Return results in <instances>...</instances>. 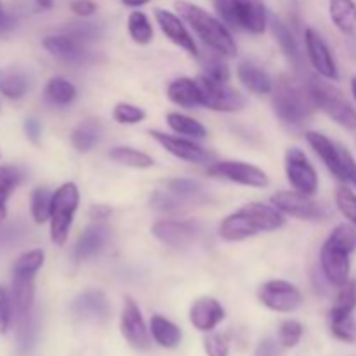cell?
<instances>
[{
    "instance_id": "1",
    "label": "cell",
    "mask_w": 356,
    "mask_h": 356,
    "mask_svg": "<svg viewBox=\"0 0 356 356\" xmlns=\"http://www.w3.org/2000/svg\"><path fill=\"white\" fill-rule=\"evenodd\" d=\"M284 225L285 218L277 207L252 202L226 216L219 225V235L228 242H242L259 233L275 232Z\"/></svg>"
},
{
    "instance_id": "2",
    "label": "cell",
    "mask_w": 356,
    "mask_h": 356,
    "mask_svg": "<svg viewBox=\"0 0 356 356\" xmlns=\"http://www.w3.org/2000/svg\"><path fill=\"white\" fill-rule=\"evenodd\" d=\"M356 250V226L337 225L320 250V266L330 285L341 289L350 282L351 254Z\"/></svg>"
},
{
    "instance_id": "3",
    "label": "cell",
    "mask_w": 356,
    "mask_h": 356,
    "mask_svg": "<svg viewBox=\"0 0 356 356\" xmlns=\"http://www.w3.org/2000/svg\"><path fill=\"white\" fill-rule=\"evenodd\" d=\"M174 7H176L177 14L183 17V21L190 24L191 30L212 51L219 52L222 56H228V58L236 56L235 40H233L232 33H229L228 28L225 26L221 19L209 14L207 10L202 9L197 3L186 2V0H177Z\"/></svg>"
},
{
    "instance_id": "4",
    "label": "cell",
    "mask_w": 356,
    "mask_h": 356,
    "mask_svg": "<svg viewBox=\"0 0 356 356\" xmlns=\"http://www.w3.org/2000/svg\"><path fill=\"white\" fill-rule=\"evenodd\" d=\"M273 92L275 113L280 120L291 125H301L308 120L316 110L308 87H302L294 79L282 75L277 80V87Z\"/></svg>"
},
{
    "instance_id": "5",
    "label": "cell",
    "mask_w": 356,
    "mask_h": 356,
    "mask_svg": "<svg viewBox=\"0 0 356 356\" xmlns=\"http://www.w3.org/2000/svg\"><path fill=\"white\" fill-rule=\"evenodd\" d=\"M306 87L316 110H322L323 113L329 115L341 127L356 131V110L339 89L320 79H309Z\"/></svg>"
},
{
    "instance_id": "6",
    "label": "cell",
    "mask_w": 356,
    "mask_h": 356,
    "mask_svg": "<svg viewBox=\"0 0 356 356\" xmlns=\"http://www.w3.org/2000/svg\"><path fill=\"white\" fill-rule=\"evenodd\" d=\"M80 193L75 183H65L52 193L51 204V240L56 245H65L68 240L73 218L79 209Z\"/></svg>"
},
{
    "instance_id": "7",
    "label": "cell",
    "mask_w": 356,
    "mask_h": 356,
    "mask_svg": "<svg viewBox=\"0 0 356 356\" xmlns=\"http://www.w3.org/2000/svg\"><path fill=\"white\" fill-rule=\"evenodd\" d=\"M197 83L200 87L202 106L209 108V110L233 113L245 106V97L226 82H218V80L202 75L197 79Z\"/></svg>"
},
{
    "instance_id": "8",
    "label": "cell",
    "mask_w": 356,
    "mask_h": 356,
    "mask_svg": "<svg viewBox=\"0 0 356 356\" xmlns=\"http://www.w3.org/2000/svg\"><path fill=\"white\" fill-rule=\"evenodd\" d=\"M285 174L296 191L313 197L318 190V174L306 153L299 148H289L285 153Z\"/></svg>"
},
{
    "instance_id": "9",
    "label": "cell",
    "mask_w": 356,
    "mask_h": 356,
    "mask_svg": "<svg viewBox=\"0 0 356 356\" xmlns=\"http://www.w3.org/2000/svg\"><path fill=\"white\" fill-rule=\"evenodd\" d=\"M207 174L219 179L232 181V183L242 184V186L250 188H266L270 179L266 172L259 167L250 165L245 162H236V160H222V162H214L207 169Z\"/></svg>"
},
{
    "instance_id": "10",
    "label": "cell",
    "mask_w": 356,
    "mask_h": 356,
    "mask_svg": "<svg viewBox=\"0 0 356 356\" xmlns=\"http://www.w3.org/2000/svg\"><path fill=\"white\" fill-rule=\"evenodd\" d=\"M257 298L271 312L291 313L302 305V294L294 284L285 280H270L257 291Z\"/></svg>"
},
{
    "instance_id": "11",
    "label": "cell",
    "mask_w": 356,
    "mask_h": 356,
    "mask_svg": "<svg viewBox=\"0 0 356 356\" xmlns=\"http://www.w3.org/2000/svg\"><path fill=\"white\" fill-rule=\"evenodd\" d=\"M271 205L277 207L282 214L292 216L298 219H323L327 216V211L313 202L308 195H302L299 191H278L271 197Z\"/></svg>"
},
{
    "instance_id": "12",
    "label": "cell",
    "mask_w": 356,
    "mask_h": 356,
    "mask_svg": "<svg viewBox=\"0 0 356 356\" xmlns=\"http://www.w3.org/2000/svg\"><path fill=\"white\" fill-rule=\"evenodd\" d=\"M232 26L242 28L254 35L264 33L268 24V10L264 0H229Z\"/></svg>"
},
{
    "instance_id": "13",
    "label": "cell",
    "mask_w": 356,
    "mask_h": 356,
    "mask_svg": "<svg viewBox=\"0 0 356 356\" xmlns=\"http://www.w3.org/2000/svg\"><path fill=\"white\" fill-rule=\"evenodd\" d=\"M153 236L169 247H186L197 242L202 226L197 221H159L152 228Z\"/></svg>"
},
{
    "instance_id": "14",
    "label": "cell",
    "mask_w": 356,
    "mask_h": 356,
    "mask_svg": "<svg viewBox=\"0 0 356 356\" xmlns=\"http://www.w3.org/2000/svg\"><path fill=\"white\" fill-rule=\"evenodd\" d=\"M149 136H152L160 146H163L170 155H174L179 160H184V162L211 163L212 165V162L216 160L214 153L207 152V149L195 145V143L188 141V139H181V138H176V136L163 134V132L160 131H149Z\"/></svg>"
},
{
    "instance_id": "15",
    "label": "cell",
    "mask_w": 356,
    "mask_h": 356,
    "mask_svg": "<svg viewBox=\"0 0 356 356\" xmlns=\"http://www.w3.org/2000/svg\"><path fill=\"white\" fill-rule=\"evenodd\" d=\"M120 330L127 343L136 350H148L149 348V334L146 329L145 318H143L138 302L132 298H125L124 312H122L120 318Z\"/></svg>"
},
{
    "instance_id": "16",
    "label": "cell",
    "mask_w": 356,
    "mask_h": 356,
    "mask_svg": "<svg viewBox=\"0 0 356 356\" xmlns=\"http://www.w3.org/2000/svg\"><path fill=\"white\" fill-rule=\"evenodd\" d=\"M305 44L309 63H312L313 68H315L323 79L337 80L339 73H337L336 61H334L332 52H330L329 45L323 40L322 35L316 30H313V28H308V30L305 31Z\"/></svg>"
},
{
    "instance_id": "17",
    "label": "cell",
    "mask_w": 356,
    "mask_h": 356,
    "mask_svg": "<svg viewBox=\"0 0 356 356\" xmlns=\"http://www.w3.org/2000/svg\"><path fill=\"white\" fill-rule=\"evenodd\" d=\"M42 44L54 58L70 63V65H83L90 58L89 51L83 47V42L70 33L49 35L42 40Z\"/></svg>"
},
{
    "instance_id": "18",
    "label": "cell",
    "mask_w": 356,
    "mask_h": 356,
    "mask_svg": "<svg viewBox=\"0 0 356 356\" xmlns=\"http://www.w3.org/2000/svg\"><path fill=\"white\" fill-rule=\"evenodd\" d=\"M155 19H156V23H159L160 30L163 31V35H165V37L169 38L172 44L179 45L181 49H184V51L190 52V54L198 56L197 44H195L193 37H191V33L188 31V28L184 26L183 17L177 16V14H174L172 10L160 9V7H156Z\"/></svg>"
},
{
    "instance_id": "19",
    "label": "cell",
    "mask_w": 356,
    "mask_h": 356,
    "mask_svg": "<svg viewBox=\"0 0 356 356\" xmlns=\"http://www.w3.org/2000/svg\"><path fill=\"white\" fill-rule=\"evenodd\" d=\"M306 141L313 148V152L322 159L327 169L334 174L339 181L344 183V163H343V146H337L336 143L330 141L327 136L320 132H306Z\"/></svg>"
},
{
    "instance_id": "20",
    "label": "cell",
    "mask_w": 356,
    "mask_h": 356,
    "mask_svg": "<svg viewBox=\"0 0 356 356\" xmlns=\"http://www.w3.org/2000/svg\"><path fill=\"white\" fill-rule=\"evenodd\" d=\"M73 313L82 320L106 322L110 316V305L101 291H86L73 301Z\"/></svg>"
},
{
    "instance_id": "21",
    "label": "cell",
    "mask_w": 356,
    "mask_h": 356,
    "mask_svg": "<svg viewBox=\"0 0 356 356\" xmlns=\"http://www.w3.org/2000/svg\"><path fill=\"white\" fill-rule=\"evenodd\" d=\"M222 318H225V309L214 298L197 299L190 308V322L202 332L214 330L222 322Z\"/></svg>"
},
{
    "instance_id": "22",
    "label": "cell",
    "mask_w": 356,
    "mask_h": 356,
    "mask_svg": "<svg viewBox=\"0 0 356 356\" xmlns=\"http://www.w3.org/2000/svg\"><path fill=\"white\" fill-rule=\"evenodd\" d=\"M35 299V275L13 273V291H10V301L13 309L17 318L23 322L26 316L31 315Z\"/></svg>"
},
{
    "instance_id": "23",
    "label": "cell",
    "mask_w": 356,
    "mask_h": 356,
    "mask_svg": "<svg viewBox=\"0 0 356 356\" xmlns=\"http://www.w3.org/2000/svg\"><path fill=\"white\" fill-rule=\"evenodd\" d=\"M108 238H110V229L104 225L96 222V225L87 226L75 245V259L86 261L89 257H92L94 254H97L103 249Z\"/></svg>"
},
{
    "instance_id": "24",
    "label": "cell",
    "mask_w": 356,
    "mask_h": 356,
    "mask_svg": "<svg viewBox=\"0 0 356 356\" xmlns=\"http://www.w3.org/2000/svg\"><path fill=\"white\" fill-rule=\"evenodd\" d=\"M167 96L174 104L181 108L202 106V94L197 80L190 76H179L167 87Z\"/></svg>"
},
{
    "instance_id": "25",
    "label": "cell",
    "mask_w": 356,
    "mask_h": 356,
    "mask_svg": "<svg viewBox=\"0 0 356 356\" xmlns=\"http://www.w3.org/2000/svg\"><path fill=\"white\" fill-rule=\"evenodd\" d=\"M270 24L275 37H277L278 44H280L282 51H284V54L287 56V59L291 61L292 68H294L296 72H301L302 66H305V59H302V52L301 49H299L298 40L294 38L292 31L289 30L287 24L282 23L278 17H271Z\"/></svg>"
},
{
    "instance_id": "26",
    "label": "cell",
    "mask_w": 356,
    "mask_h": 356,
    "mask_svg": "<svg viewBox=\"0 0 356 356\" xmlns=\"http://www.w3.org/2000/svg\"><path fill=\"white\" fill-rule=\"evenodd\" d=\"M329 14L341 33L356 37V3L355 0H329Z\"/></svg>"
},
{
    "instance_id": "27",
    "label": "cell",
    "mask_w": 356,
    "mask_h": 356,
    "mask_svg": "<svg viewBox=\"0 0 356 356\" xmlns=\"http://www.w3.org/2000/svg\"><path fill=\"white\" fill-rule=\"evenodd\" d=\"M236 75H238V80L243 83V87L252 94H257V96L270 94L273 90V82H271L270 75L264 70L257 68L256 65L242 63L236 70Z\"/></svg>"
},
{
    "instance_id": "28",
    "label": "cell",
    "mask_w": 356,
    "mask_h": 356,
    "mask_svg": "<svg viewBox=\"0 0 356 356\" xmlns=\"http://www.w3.org/2000/svg\"><path fill=\"white\" fill-rule=\"evenodd\" d=\"M152 336L156 343L162 348H169V350H174V348L179 346L181 339H183V332L177 325H174L170 320H167L165 316L155 315L152 316Z\"/></svg>"
},
{
    "instance_id": "29",
    "label": "cell",
    "mask_w": 356,
    "mask_h": 356,
    "mask_svg": "<svg viewBox=\"0 0 356 356\" xmlns=\"http://www.w3.org/2000/svg\"><path fill=\"white\" fill-rule=\"evenodd\" d=\"M44 96L54 106H68L75 101L76 89L72 82H68L63 76H54L45 86Z\"/></svg>"
},
{
    "instance_id": "30",
    "label": "cell",
    "mask_w": 356,
    "mask_h": 356,
    "mask_svg": "<svg viewBox=\"0 0 356 356\" xmlns=\"http://www.w3.org/2000/svg\"><path fill=\"white\" fill-rule=\"evenodd\" d=\"M103 129L97 120H86L72 132V143L79 152H90L99 143Z\"/></svg>"
},
{
    "instance_id": "31",
    "label": "cell",
    "mask_w": 356,
    "mask_h": 356,
    "mask_svg": "<svg viewBox=\"0 0 356 356\" xmlns=\"http://www.w3.org/2000/svg\"><path fill=\"white\" fill-rule=\"evenodd\" d=\"M356 308V280H350L346 285L339 289L334 306L330 308V322L332 320L346 318V316L353 315Z\"/></svg>"
},
{
    "instance_id": "32",
    "label": "cell",
    "mask_w": 356,
    "mask_h": 356,
    "mask_svg": "<svg viewBox=\"0 0 356 356\" xmlns=\"http://www.w3.org/2000/svg\"><path fill=\"white\" fill-rule=\"evenodd\" d=\"M110 159L125 167H132V169H149V167H153V163H155L149 155L139 152V149L129 148V146H117V148H111Z\"/></svg>"
},
{
    "instance_id": "33",
    "label": "cell",
    "mask_w": 356,
    "mask_h": 356,
    "mask_svg": "<svg viewBox=\"0 0 356 356\" xmlns=\"http://www.w3.org/2000/svg\"><path fill=\"white\" fill-rule=\"evenodd\" d=\"M28 87V76L23 72L17 70H7L0 75V92L7 97V99H21L26 94Z\"/></svg>"
},
{
    "instance_id": "34",
    "label": "cell",
    "mask_w": 356,
    "mask_h": 356,
    "mask_svg": "<svg viewBox=\"0 0 356 356\" xmlns=\"http://www.w3.org/2000/svg\"><path fill=\"white\" fill-rule=\"evenodd\" d=\"M52 193L49 188L38 186L31 191L30 195V212L31 218L37 225H44L51 219V204H52Z\"/></svg>"
},
{
    "instance_id": "35",
    "label": "cell",
    "mask_w": 356,
    "mask_h": 356,
    "mask_svg": "<svg viewBox=\"0 0 356 356\" xmlns=\"http://www.w3.org/2000/svg\"><path fill=\"white\" fill-rule=\"evenodd\" d=\"M167 125L176 134L181 136H190V138H205L207 136V129L200 122L188 117V115L177 113V111H172V113L167 115Z\"/></svg>"
},
{
    "instance_id": "36",
    "label": "cell",
    "mask_w": 356,
    "mask_h": 356,
    "mask_svg": "<svg viewBox=\"0 0 356 356\" xmlns=\"http://www.w3.org/2000/svg\"><path fill=\"white\" fill-rule=\"evenodd\" d=\"M127 30L132 40L139 45H146L153 38V26L143 10H132L127 19Z\"/></svg>"
},
{
    "instance_id": "37",
    "label": "cell",
    "mask_w": 356,
    "mask_h": 356,
    "mask_svg": "<svg viewBox=\"0 0 356 356\" xmlns=\"http://www.w3.org/2000/svg\"><path fill=\"white\" fill-rule=\"evenodd\" d=\"M202 65H204V75L218 82H228L229 80V66L222 59V54L212 51L202 58Z\"/></svg>"
},
{
    "instance_id": "38",
    "label": "cell",
    "mask_w": 356,
    "mask_h": 356,
    "mask_svg": "<svg viewBox=\"0 0 356 356\" xmlns=\"http://www.w3.org/2000/svg\"><path fill=\"white\" fill-rule=\"evenodd\" d=\"M167 190L170 193L177 195L179 198H183L184 202H197L198 198L204 193V188H202L200 183L193 179H172L167 183Z\"/></svg>"
},
{
    "instance_id": "39",
    "label": "cell",
    "mask_w": 356,
    "mask_h": 356,
    "mask_svg": "<svg viewBox=\"0 0 356 356\" xmlns=\"http://www.w3.org/2000/svg\"><path fill=\"white\" fill-rule=\"evenodd\" d=\"M44 250L33 249L28 250V252L21 254L17 257V261L14 263L13 273H21V275H37V271L44 266Z\"/></svg>"
},
{
    "instance_id": "40",
    "label": "cell",
    "mask_w": 356,
    "mask_h": 356,
    "mask_svg": "<svg viewBox=\"0 0 356 356\" xmlns=\"http://www.w3.org/2000/svg\"><path fill=\"white\" fill-rule=\"evenodd\" d=\"M336 205L341 214L356 226V193L348 186H339L336 190Z\"/></svg>"
},
{
    "instance_id": "41",
    "label": "cell",
    "mask_w": 356,
    "mask_h": 356,
    "mask_svg": "<svg viewBox=\"0 0 356 356\" xmlns=\"http://www.w3.org/2000/svg\"><path fill=\"white\" fill-rule=\"evenodd\" d=\"M113 118L118 124L134 125L145 120L146 113L143 108L134 106V104L131 103H118L117 106L113 108Z\"/></svg>"
},
{
    "instance_id": "42",
    "label": "cell",
    "mask_w": 356,
    "mask_h": 356,
    "mask_svg": "<svg viewBox=\"0 0 356 356\" xmlns=\"http://www.w3.org/2000/svg\"><path fill=\"white\" fill-rule=\"evenodd\" d=\"M302 337V325L296 320H285L278 329V343L284 348H294Z\"/></svg>"
},
{
    "instance_id": "43",
    "label": "cell",
    "mask_w": 356,
    "mask_h": 356,
    "mask_svg": "<svg viewBox=\"0 0 356 356\" xmlns=\"http://www.w3.org/2000/svg\"><path fill=\"white\" fill-rule=\"evenodd\" d=\"M330 330H332L334 337H337L343 343H356V320L353 318V315L341 320H332Z\"/></svg>"
},
{
    "instance_id": "44",
    "label": "cell",
    "mask_w": 356,
    "mask_h": 356,
    "mask_svg": "<svg viewBox=\"0 0 356 356\" xmlns=\"http://www.w3.org/2000/svg\"><path fill=\"white\" fill-rule=\"evenodd\" d=\"M188 204L183 198H179L177 195L170 193V191H156L152 197V205L155 209L162 212H176L183 209V205Z\"/></svg>"
},
{
    "instance_id": "45",
    "label": "cell",
    "mask_w": 356,
    "mask_h": 356,
    "mask_svg": "<svg viewBox=\"0 0 356 356\" xmlns=\"http://www.w3.org/2000/svg\"><path fill=\"white\" fill-rule=\"evenodd\" d=\"M204 348L207 356H228L229 355V341L225 334H209L204 339Z\"/></svg>"
},
{
    "instance_id": "46",
    "label": "cell",
    "mask_w": 356,
    "mask_h": 356,
    "mask_svg": "<svg viewBox=\"0 0 356 356\" xmlns=\"http://www.w3.org/2000/svg\"><path fill=\"white\" fill-rule=\"evenodd\" d=\"M23 170L13 165H0V190L13 193L23 181Z\"/></svg>"
},
{
    "instance_id": "47",
    "label": "cell",
    "mask_w": 356,
    "mask_h": 356,
    "mask_svg": "<svg viewBox=\"0 0 356 356\" xmlns=\"http://www.w3.org/2000/svg\"><path fill=\"white\" fill-rule=\"evenodd\" d=\"M13 312V301H10L9 292L0 287V334H6L9 330Z\"/></svg>"
},
{
    "instance_id": "48",
    "label": "cell",
    "mask_w": 356,
    "mask_h": 356,
    "mask_svg": "<svg viewBox=\"0 0 356 356\" xmlns=\"http://www.w3.org/2000/svg\"><path fill=\"white\" fill-rule=\"evenodd\" d=\"M65 33H70L73 35V37H76L79 40L86 42V40H90V38L97 37V28L94 26L92 23H83V24H72L70 28H66Z\"/></svg>"
},
{
    "instance_id": "49",
    "label": "cell",
    "mask_w": 356,
    "mask_h": 356,
    "mask_svg": "<svg viewBox=\"0 0 356 356\" xmlns=\"http://www.w3.org/2000/svg\"><path fill=\"white\" fill-rule=\"evenodd\" d=\"M70 9H72L73 14H76V16L89 17L96 13L97 6L92 0H73V2L70 3Z\"/></svg>"
},
{
    "instance_id": "50",
    "label": "cell",
    "mask_w": 356,
    "mask_h": 356,
    "mask_svg": "<svg viewBox=\"0 0 356 356\" xmlns=\"http://www.w3.org/2000/svg\"><path fill=\"white\" fill-rule=\"evenodd\" d=\"M256 356H284L282 355L280 348L277 346V343L271 339H264L261 341L259 346H257Z\"/></svg>"
},
{
    "instance_id": "51",
    "label": "cell",
    "mask_w": 356,
    "mask_h": 356,
    "mask_svg": "<svg viewBox=\"0 0 356 356\" xmlns=\"http://www.w3.org/2000/svg\"><path fill=\"white\" fill-rule=\"evenodd\" d=\"M24 132H26L28 139H30L31 143H38L42 136L40 122L35 120V118H28V120L24 122Z\"/></svg>"
},
{
    "instance_id": "52",
    "label": "cell",
    "mask_w": 356,
    "mask_h": 356,
    "mask_svg": "<svg viewBox=\"0 0 356 356\" xmlns=\"http://www.w3.org/2000/svg\"><path fill=\"white\" fill-rule=\"evenodd\" d=\"M110 212L111 211L106 205H94V207L90 209V218L97 219V221H103V219H106L108 216H110Z\"/></svg>"
},
{
    "instance_id": "53",
    "label": "cell",
    "mask_w": 356,
    "mask_h": 356,
    "mask_svg": "<svg viewBox=\"0 0 356 356\" xmlns=\"http://www.w3.org/2000/svg\"><path fill=\"white\" fill-rule=\"evenodd\" d=\"M10 197V191L0 190V221L7 218V200Z\"/></svg>"
},
{
    "instance_id": "54",
    "label": "cell",
    "mask_w": 356,
    "mask_h": 356,
    "mask_svg": "<svg viewBox=\"0 0 356 356\" xmlns=\"http://www.w3.org/2000/svg\"><path fill=\"white\" fill-rule=\"evenodd\" d=\"M122 3L127 7H132V9H139V7L149 3V0H122Z\"/></svg>"
},
{
    "instance_id": "55",
    "label": "cell",
    "mask_w": 356,
    "mask_h": 356,
    "mask_svg": "<svg viewBox=\"0 0 356 356\" xmlns=\"http://www.w3.org/2000/svg\"><path fill=\"white\" fill-rule=\"evenodd\" d=\"M35 3H37L40 9L49 10V9H52V6H54V0H35Z\"/></svg>"
},
{
    "instance_id": "56",
    "label": "cell",
    "mask_w": 356,
    "mask_h": 356,
    "mask_svg": "<svg viewBox=\"0 0 356 356\" xmlns=\"http://www.w3.org/2000/svg\"><path fill=\"white\" fill-rule=\"evenodd\" d=\"M351 92H353V97H355V101H356V76H353V79H351Z\"/></svg>"
},
{
    "instance_id": "57",
    "label": "cell",
    "mask_w": 356,
    "mask_h": 356,
    "mask_svg": "<svg viewBox=\"0 0 356 356\" xmlns=\"http://www.w3.org/2000/svg\"><path fill=\"white\" fill-rule=\"evenodd\" d=\"M0 16H2V2H0Z\"/></svg>"
}]
</instances>
